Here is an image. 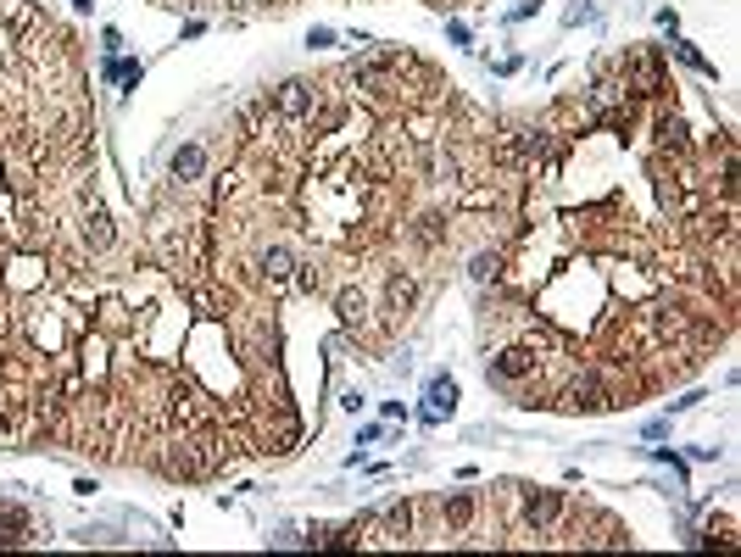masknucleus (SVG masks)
Segmentation results:
<instances>
[{"instance_id":"obj_1","label":"nucleus","mask_w":741,"mask_h":557,"mask_svg":"<svg viewBox=\"0 0 741 557\" xmlns=\"http://www.w3.org/2000/svg\"><path fill=\"white\" fill-rule=\"evenodd\" d=\"M563 407H574V413H602V407H619V396L607 390L597 374H579L569 390H563Z\"/></svg>"},{"instance_id":"obj_2","label":"nucleus","mask_w":741,"mask_h":557,"mask_svg":"<svg viewBox=\"0 0 741 557\" xmlns=\"http://www.w3.org/2000/svg\"><path fill=\"white\" fill-rule=\"evenodd\" d=\"M535 368H541V351H535V346H507V351H496V357H491V374H496V379H507V385L530 379Z\"/></svg>"},{"instance_id":"obj_3","label":"nucleus","mask_w":741,"mask_h":557,"mask_svg":"<svg viewBox=\"0 0 741 557\" xmlns=\"http://www.w3.org/2000/svg\"><path fill=\"white\" fill-rule=\"evenodd\" d=\"M630 89L635 95H663V68H658V56L653 51H630Z\"/></svg>"},{"instance_id":"obj_4","label":"nucleus","mask_w":741,"mask_h":557,"mask_svg":"<svg viewBox=\"0 0 741 557\" xmlns=\"http://www.w3.org/2000/svg\"><path fill=\"white\" fill-rule=\"evenodd\" d=\"M563 518V490H530L524 497V524L530 530H546V524Z\"/></svg>"},{"instance_id":"obj_5","label":"nucleus","mask_w":741,"mask_h":557,"mask_svg":"<svg viewBox=\"0 0 741 557\" xmlns=\"http://www.w3.org/2000/svg\"><path fill=\"white\" fill-rule=\"evenodd\" d=\"M312 84H301V79H290V84H279L273 89V112H284V117H307L312 112Z\"/></svg>"},{"instance_id":"obj_6","label":"nucleus","mask_w":741,"mask_h":557,"mask_svg":"<svg viewBox=\"0 0 741 557\" xmlns=\"http://www.w3.org/2000/svg\"><path fill=\"white\" fill-rule=\"evenodd\" d=\"M23 541H34V518L6 502L0 507V546H23Z\"/></svg>"},{"instance_id":"obj_7","label":"nucleus","mask_w":741,"mask_h":557,"mask_svg":"<svg viewBox=\"0 0 741 557\" xmlns=\"http://www.w3.org/2000/svg\"><path fill=\"white\" fill-rule=\"evenodd\" d=\"M168 168H173V179H179V184H196V179L207 173V151H201V145H179Z\"/></svg>"},{"instance_id":"obj_8","label":"nucleus","mask_w":741,"mask_h":557,"mask_svg":"<svg viewBox=\"0 0 741 557\" xmlns=\"http://www.w3.org/2000/svg\"><path fill=\"white\" fill-rule=\"evenodd\" d=\"M424 402H430V418H446V413L458 407V379L435 374V379H430V390H424Z\"/></svg>"},{"instance_id":"obj_9","label":"nucleus","mask_w":741,"mask_h":557,"mask_svg":"<svg viewBox=\"0 0 741 557\" xmlns=\"http://www.w3.org/2000/svg\"><path fill=\"white\" fill-rule=\"evenodd\" d=\"M474 513H479V497H474V490H452V497H446V524H452V530H468Z\"/></svg>"},{"instance_id":"obj_10","label":"nucleus","mask_w":741,"mask_h":557,"mask_svg":"<svg viewBox=\"0 0 741 557\" xmlns=\"http://www.w3.org/2000/svg\"><path fill=\"white\" fill-rule=\"evenodd\" d=\"M84 246H89V251H107V246H112V218H107L101 207H95L89 223H84Z\"/></svg>"},{"instance_id":"obj_11","label":"nucleus","mask_w":741,"mask_h":557,"mask_svg":"<svg viewBox=\"0 0 741 557\" xmlns=\"http://www.w3.org/2000/svg\"><path fill=\"white\" fill-rule=\"evenodd\" d=\"M290 268H296V256H290L284 246H273V251L263 256V279H268V284H284V279H290Z\"/></svg>"},{"instance_id":"obj_12","label":"nucleus","mask_w":741,"mask_h":557,"mask_svg":"<svg viewBox=\"0 0 741 557\" xmlns=\"http://www.w3.org/2000/svg\"><path fill=\"white\" fill-rule=\"evenodd\" d=\"M384 296H391V312H407L418 302V284L407 274H391V284H384Z\"/></svg>"},{"instance_id":"obj_13","label":"nucleus","mask_w":741,"mask_h":557,"mask_svg":"<svg viewBox=\"0 0 741 557\" xmlns=\"http://www.w3.org/2000/svg\"><path fill=\"white\" fill-rule=\"evenodd\" d=\"M335 312H340V323H363V318H368V302H363V290H340Z\"/></svg>"},{"instance_id":"obj_14","label":"nucleus","mask_w":741,"mask_h":557,"mask_svg":"<svg viewBox=\"0 0 741 557\" xmlns=\"http://www.w3.org/2000/svg\"><path fill=\"white\" fill-rule=\"evenodd\" d=\"M412 235H418V246H440V240H446V218H440V212H424Z\"/></svg>"},{"instance_id":"obj_15","label":"nucleus","mask_w":741,"mask_h":557,"mask_svg":"<svg viewBox=\"0 0 741 557\" xmlns=\"http://www.w3.org/2000/svg\"><path fill=\"white\" fill-rule=\"evenodd\" d=\"M468 274H474V279H479V284H491V279H496V274H502V251H479V256H474V262H468Z\"/></svg>"},{"instance_id":"obj_16","label":"nucleus","mask_w":741,"mask_h":557,"mask_svg":"<svg viewBox=\"0 0 741 557\" xmlns=\"http://www.w3.org/2000/svg\"><path fill=\"white\" fill-rule=\"evenodd\" d=\"M184 302L196 307L201 318H218V312H223V302H218V290H184Z\"/></svg>"},{"instance_id":"obj_17","label":"nucleus","mask_w":741,"mask_h":557,"mask_svg":"<svg viewBox=\"0 0 741 557\" xmlns=\"http://www.w3.org/2000/svg\"><path fill=\"white\" fill-rule=\"evenodd\" d=\"M340 117H346V107H324V112L312 117V135H329V128H335Z\"/></svg>"},{"instance_id":"obj_18","label":"nucleus","mask_w":741,"mask_h":557,"mask_svg":"<svg viewBox=\"0 0 741 557\" xmlns=\"http://www.w3.org/2000/svg\"><path fill=\"white\" fill-rule=\"evenodd\" d=\"M307 45H312V51H329V45H335V34H329V28H312V34H307Z\"/></svg>"},{"instance_id":"obj_19","label":"nucleus","mask_w":741,"mask_h":557,"mask_svg":"<svg viewBox=\"0 0 741 557\" xmlns=\"http://www.w3.org/2000/svg\"><path fill=\"white\" fill-rule=\"evenodd\" d=\"M73 6H89V0H73Z\"/></svg>"}]
</instances>
